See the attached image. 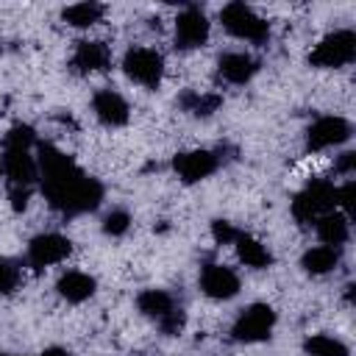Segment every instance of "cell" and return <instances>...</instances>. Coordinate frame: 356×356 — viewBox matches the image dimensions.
Instances as JSON below:
<instances>
[{"mask_svg":"<svg viewBox=\"0 0 356 356\" xmlns=\"http://www.w3.org/2000/svg\"><path fill=\"white\" fill-rule=\"evenodd\" d=\"M36 156L39 167V186L44 200L64 217L95 211L103 200V184L92 175H86L67 153H61L56 145L42 142Z\"/></svg>","mask_w":356,"mask_h":356,"instance_id":"obj_1","label":"cell"},{"mask_svg":"<svg viewBox=\"0 0 356 356\" xmlns=\"http://www.w3.org/2000/svg\"><path fill=\"white\" fill-rule=\"evenodd\" d=\"M36 145V131L28 122H17L8 128L3 139V172L8 181V200L14 211H25L31 200V189L39 181L36 156L31 147Z\"/></svg>","mask_w":356,"mask_h":356,"instance_id":"obj_2","label":"cell"},{"mask_svg":"<svg viewBox=\"0 0 356 356\" xmlns=\"http://www.w3.org/2000/svg\"><path fill=\"white\" fill-rule=\"evenodd\" d=\"M337 209V186L328 178H312L295 197H292V217L300 225L317 222L323 214Z\"/></svg>","mask_w":356,"mask_h":356,"instance_id":"obj_3","label":"cell"},{"mask_svg":"<svg viewBox=\"0 0 356 356\" xmlns=\"http://www.w3.org/2000/svg\"><path fill=\"white\" fill-rule=\"evenodd\" d=\"M353 58H356V33L350 28L325 33L309 53V64L320 70H339L348 67Z\"/></svg>","mask_w":356,"mask_h":356,"instance_id":"obj_4","label":"cell"},{"mask_svg":"<svg viewBox=\"0 0 356 356\" xmlns=\"http://www.w3.org/2000/svg\"><path fill=\"white\" fill-rule=\"evenodd\" d=\"M220 22H222V28H225L231 36H236V39L256 42V44H261V42L270 39V22H267L264 17H259L248 3L234 0V3L222 6Z\"/></svg>","mask_w":356,"mask_h":356,"instance_id":"obj_5","label":"cell"},{"mask_svg":"<svg viewBox=\"0 0 356 356\" xmlns=\"http://www.w3.org/2000/svg\"><path fill=\"white\" fill-rule=\"evenodd\" d=\"M122 72L145 89H159L164 81V56L153 47H131L122 56Z\"/></svg>","mask_w":356,"mask_h":356,"instance_id":"obj_6","label":"cell"},{"mask_svg":"<svg viewBox=\"0 0 356 356\" xmlns=\"http://www.w3.org/2000/svg\"><path fill=\"white\" fill-rule=\"evenodd\" d=\"M275 309L267 303H250L248 309L239 312V317L231 325V337L236 342H264L270 339L273 328H275Z\"/></svg>","mask_w":356,"mask_h":356,"instance_id":"obj_7","label":"cell"},{"mask_svg":"<svg viewBox=\"0 0 356 356\" xmlns=\"http://www.w3.org/2000/svg\"><path fill=\"white\" fill-rule=\"evenodd\" d=\"M72 253V242L64 236V234H56V231H47V234H39L28 242V267L31 270H44V267H53L58 261H64L67 256Z\"/></svg>","mask_w":356,"mask_h":356,"instance_id":"obj_8","label":"cell"},{"mask_svg":"<svg viewBox=\"0 0 356 356\" xmlns=\"http://www.w3.org/2000/svg\"><path fill=\"white\" fill-rule=\"evenodd\" d=\"M348 139H350V122L345 117L325 114V117H317L309 125V131H306V150L309 153H320V150L345 145Z\"/></svg>","mask_w":356,"mask_h":356,"instance_id":"obj_9","label":"cell"},{"mask_svg":"<svg viewBox=\"0 0 356 356\" xmlns=\"http://www.w3.org/2000/svg\"><path fill=\"white\" fill-rule=\"evenodd\" d=\"M211 22L197 6H186L175 17V47L178 50H195L209 42Z\"/></svg>","mask_w":356,"mask_h":356,"instance_id":"obj_10","label":"cell"},{"mask_svg":"<svg viewBox=\"0 0 356 356\" xmlns=\"http://www.w3.org/2000/svg\"><path fill=\"white\" fill-rule=\"evenodd\" d=\"M217 167H220V156L206 147L181 150L172 156V170L184 184H197V181L209 178L211 172H217Z\"/></svg>","mask_w":356,"mask_h":356,"instance_id":"obj_11","label":"cell"},{"mask_svg":"<svg viewBox=\"0 0 356 356\" xmlns=\"http://www.w3.org/2000/svg\"><path fill=\"white\" fill-rule=\"evenodd\" d=\"M200 289L211 300H231L239 292V275L225 264L209 261L200 270Z\"/></svg>","mask_w":356,"mask_h":356,"instance_id":"obj_12","label":"cell"},{"mask_svg":"<svg viewBox=\"0 0 356 356\" xmlns=\"http://www.w3.org/2000/svg\"><path fill=\"white\" fill-rule=\"evenodd\" d=\"M108 64H111V50L100 39H81L72 50V58H70V67L78 75L103 72V70H108Z\"/></svg>","mask_w":356,"mask_h":356,"instance_id":"obj_13","label":"cell"},{"mask_svg":"<svg viewBox=\"0 0 356 356\" xmlns=\"http://www.w3.org/2000/svg\"><path fill=\"white\" fill-rule=\"evenodd\" d=\"M92 111H95V117L100 120V125H106V128H120V125H125L128 117H131V108H128L125 97H122L120 92H114V89H100V92H95V97H92Z\"/></svg>","mask_w":356,"mask_h":356,"instance_id":"obj_14","label":"cell"},{"mask_svg":"<svg viewBox=\"0 0 356 356\" xmlns=\"http://www.w3.org/2000/svg\"><path fill=\"white\" fill-rule=\"evenodd\" d=\"M217 72L222 81L228 83H248L256 72H259V61L250 56V53H242V50H231V53H222L220 61H217Z\"/></svg>","mask_w":356,"mask_h":356,"instance_id":"obj_15","label":"cell"},{"mask_svg":"<svg viewBox=\"0 0 356 356\" xmlns=\"http://www.w3.org/2000/svg\"><path fill=\"white\" fill-rule=\"evenodd\" d=\"M314 231H317V236H320V242L323 245H328V248H342L345 242H348V236H350V220L342 214V211H328V214H323L317 222H314Z\"/></svg>","mask_w":356,"mask_h":356,"instance_id":"obj_16","label":"cell"},{"mask_svg":"<svg viewBox=\"0 0 356 356\" xmlns=\"http://www.w3.org/2000/svg\"><path fill=\"white\" fill-rule=\"evenodd\" d=\"M56 289H58V295H61L64 300H70V303H83V300H89V298L95 295L97 281H95L89 273L70 270V273H64V275L58 278Z\"/></svg>","mask_w":356,"mask_h":356,"instance_id":"obj_17","label":"cell"},{"mask_svg":"<svg viewBox=\"0 0 356 356\" xmlns=\"http://www.w3.org/2000/svg\"><path fill=\"white\" fill-rule=\"evenodd\" d=\"M234 248H236V256H239V261L242 264H248V267H253V270H264V267H270L273 264V253L267 250V245L264 242H259L256 236H250V234H236L234 236V242H231Z\"/></svg>","mask_w":356,"mask_h":356,"instance_id":"obj_18","label":"cell"},{"mask_svg":"<svg viewBox=\"0 0 356 356\" xmlns=\"http://www.w3.org/2000/svg\"><path fill=\"white\" fill-rule=\"evenodd\" d=\"M175 306H178L175 298H172L170 292H164V289H145V292L136 295V309H139L145 317L156 320V323H161L167 314H172Z\"/></svg>","mask_w":356,"mask_h":356,"instance_id":"obj_19","label":"cell"},{"mask_svg":"<svg viewBox=\"0 0 356 356\" xmlns=\"http://www.w3.org/2000/svg\"><path fill=\"white\" fill-rule=\"evenodd\" d=\"M339 264V248H328V245H317V248H309L300 259V267L309 273V275H325L331 273L334 267Z\"/></svg>","mask_w":356,"mask_h":356,"instance_id":"obj_20","label":"cell"},{"mask_svg":"<svg viewBox=\"0 0 356 356\" xmlns=\"http://www.w3.org/2000/svg\"><path fill=\"white\" fill-rule=\"evenodd\" d=\"M103 14H106V6L89 0V3H72V6H67L61 11V19L67 25H72V28H92V25H97L103 19Z\"/></svg>","mask_w":356,"mask_h":356,"instance_id":"obj_21","label":"cell"},{"mask_svg":"<svg viewBox=\"0 0 356 356\" xmlns=\"http://www.w3.org/2000/svg\"><path fill=\"white\" fill-rule=\"evenodd\" d=\"M303 350H306V356H350L348 345L328 334H312L303 342Z\"/></svg>","mask_w":356,"mask_h":356,"instance_id":"obj_22","label":"cell"},{"mask_svg":"<svg viewBox=\"0 0 356 356\" xmlns=\"http://www.w3.org/2000/svg\"><path fill=\"white\" fill-rule=\"evenodd\" d=\"M181 108L184 111H189V114H195V117H209V114H214L220 106H222V97L220 95H197V92H186V95H181Z\"/></svg>","mask_w":356,"mask_h":356,"instance_id":"obj_23","label":"cell"},{"mask_svg":"<svg viewBox=\"0 0 356 356\" xmlns=\"http://www.w3.org/2000/svg\"><path fill=\"white\" fill-rule=\"evenodd\" d=\"M19 264L8 256H0V295H11L17 286H19Z\"/></svg>","mask_w":356,"mask_h":356,"instance_id":"obj_24","label":"cell"},{"mask_svg":"<svg viewBox=\"0 0 356 356\" xmlns=\"http://www.w3.org/2000/svg\"><path fill=\"white\" fill-rule=\"evenodd\" d=\"M128 228H131V214L125 209H111L103 217V234H108V236H122Z\"/></svg>","mask_w":356,"mask_h":356,"instance_id":"obj_25","label":"cell"},{"mask_svg":"<svg viewBox=\"0 0 356 356\" xmlns=\"http://www.w3.org/2000/svg\"><path fill=\"white\" fill-rule=\"evenodd\" d=\"M356 181L348 178L342 186H337V211H342L348 220H353V211H356Z\"/></svg>","mask_w":356,"mask_h":356,"instance_id":"obj_26","label":"cell"},{"mask_svg":"<svg viewBox=\"0 0 356 356\" xmlns=\"http://www.w3.org/2000/svg\"><path fill=\"white\" fill-rule=\"evenodd\" d=\"M236 234H239V231H236L228 220H214V222H211V236H214L217 245H231Z\"/></svg>","mask_w":356,"mask_h":356,"instance_id":"obj_27","label":"cell"},{"mask_svg":"<svg viewBox=\"0 0 356 356\" xmlns=\"http://www.w3.org/2000/svg\"><path fill=\"white\" fill-rule=\"evenodd\" d=\"M334 170L339 172V175H353V170H356V153L353 150H348V153H342L339 159H337V164H334Z\"/></svg>","mask_w":356,"mask_h":356,"instance_id":"obj_28","label":"cell"},{"mask_svg":"<svg viewBox=\"0 0 356 356\" xmlns=\"http://www.w3.org/2000/svg\"><path fill=\"white\" fill-rule=\"evenodd\" d=\"M42 356H72L67 348H58V345H53V348H44L42 350Z\"/></svg>","mask_w":356,"mask_h":356,"instance_id":"obj_29","label":"cell"},{"mask_svg":"<svg viewBox=\"0 0 356 356\" xmlns=\"http://www.w3.org/2000/svg\"><path fill=\"white\" fill-rule=\"evenodd\" d=\"M0 172H3V156H0Z\"/></svg>","mask_w":356,"mask_h":356,"instance_id":"obj_30","label":"cell"},{"mask_svg":"<svg viewBox=\"0 0 356 356\" xmlns=\"http://www.w3.org/2000/svg\"><path fill=\"white\" fill-rule=\"evenodd\" d=\"M0 356H14V353H0Z\"/></svg>","mask_w":356,"mask_h":356,"instance_id":"obj_31","label":"cell"}]
</instances>
